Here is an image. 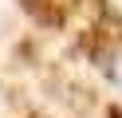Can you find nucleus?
<instances>
[{"label":"nucleus","instance_id":"1","mask_svg":"<svg viewBox=\"0 0 122 118\" xmlns=\"http://www.w3.org/2000/svg\"><path fill=\"white\" fill-rule=\"evenodd\" d=\"M118 83H122V63H118Z\"/></svg>","mask_w":122,"mask_h":118},{"label":"nucleus","instance_id":"2","mask_svg":"<svg viewBox=\"0 0 122 118\" xmlns=\"http://www.w3.org/2000/svg\"><path fill=\"white\" fill-rule=\"evenodd\" d=\"M118 4H122V0H118Z\"/></svg>","mask_w":122,"mask_h":118}]
</instances>
